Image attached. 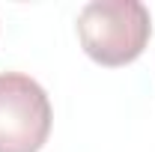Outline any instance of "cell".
I'll list each match as a JSON object with an SVG mask.
<instances>
[{
	"mask_svg": "<svg viewBox=\"0 0 155 152\" xmlns=\"http://www.w3.org/2000/svg\"><path fill=\"white\" fill-rule=\"evenodd\" d=\"M48 93L30 75H0V152H39L51 134Z\"/></svg>",
	"mask_w": 155,
	"mask_h": 152,
	"instance_id": "cell-2",
	"label": "cell"
},
{
	"mask_svg": "<svg viewBox=\"0 0 155 152\" xmlns=\"http://www.w3.org/2000/svg\"><path fill=\"white\" fill-rule=\"evenodd\" d=\"M152 36L149 9L140 0H93L78 15V39L98 66L134 63Z\"/></svg>",
	"mask_w": 155,
	"mask_h": 152,
	"instance_id": "cell-1",
	"label": "cell"
}]
</instances>
